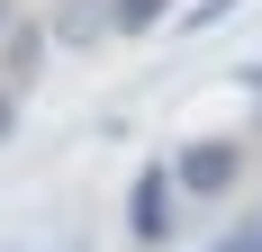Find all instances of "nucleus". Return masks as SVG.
<instances>
[{
	"label": "nucleus",
	"instance_id": "obj_1",
	"mask_svg": "<svg viewBox=\"0 0 262 252\" xmlns=\"http://www.w3.org/2000/svg\"><path fill=\"white\" fill-rule=\"evenodd\" d=\"M127 234H136V243H172V234H181V180L163 171V162L136 171V189H127Z\"/></svg>",
	"mask_w": 262,
	"mask_h": 252
},
{
	"label": "nucleus",
	"instance_id": "obj_6",
	"mask_svg": "<svg viewBox=\"0 0 262 252\" xmlns=\"http://www.w3.org/2000/svg\"><path fill=\"white\" fill-rule=\"evenodd\" d=\"M208 252H262V216H244V225L226 234V243H208Z\"/></svg>",
	"mask_w": 262,
	"mask_h": 252
},
{
	"label": "nucleus",
	"instance_id": "obj_2",
	"mask_svg": "<svg viewBox=\"0 0 262 252\" xmlns=\"http://www.w3.org/2000/svg\"><path fill=\"white\" fill-rule=\"evenodd\" d=\"M172 180H181V198H226L244 180V153L226 144V135H190L181 162H172Z\"/></svg>",
	"mask_w": 262,
	"mask_h": 252
},
{
	"label": "nucleus",
	"instance_id": "obj_7",
	"mask_svg": "<svg viewBox=\"0 0 262 252\" xmlns=\"http://www.w3.org/2000/svg\"><path fill=\"white\" fill-rule=\"evenodd\" d=\"M226 9H235V0H199V9H190L181 27H190V36H199V27H217V18H226Z\"/></svg>",
	"mask_w": 262,
	"mask_h": 252
},
{
	"label": "nucleus",
	"instance_id": "obj_9",
	"mask_svg": "<svg viewBox=\"0 0 262 252\" xmlns=\"http://www.w3.org/2000/svg\"><path fill=\"white\" fill-rule=\"evenodd\" d=\"M9 27H18V0H0V36H9Z\"/></svg>",
	"mask_w": 262,
	"mask_h": 252
},
{
	"label": "nucleus",
	"instance_id": "obj_5",
	"mask_svg": "<svg viewBox=\"0 0 262 252\" xmlns=\"http://www.w3.org/2000/svg\"><path fill=\"white\" fill-rule=\"evenodd\" d=\"M108 9H118V36H154L172 18V0H108Z\"/></svg>",
	"mask_w": 262,
	"mask_h": 252
},
{
	"label": "nucleus",
	"instance_id": "obj_4",
	"mask_svg": "<svg viewBox=\"0 0 262 252\" xmlns=\"http://www.w3.org/2000/svg\"><path fill=\"white\" fill-rule=\"evenodd\" d=\"M46 45H54L46 18H18V27H9V36H0V90H18V99H27V81H36V63H46Z\"/></svg>",
	"mask_w": 262,
	"mask_h": 252
},
{
	"label": "nucleus",
	"instance_id": "obj_10",
	"mask_svg": "<svg viewBox=\"0 0 262 252\" xmlns=\"http://www.w3.org/2000/svg\"><path fill=\"white\" fill-rule=\"evenodd\" d=\"M244 90H253V99H262V63H244Z\"/></svg>",
	"mask_w": 262,
	"mask_h": 252
},
{
	"label": "nucleus",
	"instance_id": "obj_8",
	"mask_svg": "<svg viewBox=\"0 0 262 252\" xmlns=\"http://www.w3.org/2000/svg\"><path fill=\"white\" fill-rule=\"evenodd\" d=\"M18 135V90H0V144Z\"/></svg>",
	"mask_w": 262,
	"mask_h": 252
},
{
	"label": "nucleus",
	"instance_id": "obj_3",
	"mask_svg": "<svg viewBox=\"0 0 262 252\" xmlns=\"http://www.w3.org/2000/svg\"><path fill=\"white\" fill-rule=\"evenodd\" d=\"M46 27H54V45L91 54L100 36H118V9H108V0H54V9H46Z\"/></svg>",
	"mask_w": 262,
	"mask_h": 252
}]
</instances>
